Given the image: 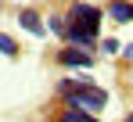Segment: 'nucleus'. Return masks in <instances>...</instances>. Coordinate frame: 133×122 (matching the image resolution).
<instances>
[{
    "label": "nucleus",
    "instance_id": "0eeeda50",
    "mask_svg": "<svg viewBox=\"0 0 133 122\" xmlns=\"http://www.w3.org/2000/svg\"><path fill=\"white\" fill-rule=\"evenodd\" d=\"M0 54H4V58H18V43L11 40L7 32H0Z\"/></svg>",
    "mask_w": 133,
    "mask_h": 122
},
{
    "label": "nucleus",
    "instance_id": "7ed1b4c3",
    "mask_svg": "<svg viewBox=\"0 0 133 122\" xmlns=\"http://www.w3.org/2000/svg\"><path fill=\"white\" fill-rule=\"evenodd\" d=\"M58 65L68 68V72H83V68H94L97 61H94V50H83V47L65 43V47H61V54H58Z\"/></svg>",
    "mask_w": 133,
    "mask_h": 122
},
{
    "label": "nucleus",
    "instance_id": "423d86ee",
    "mask_svg": "<svg viewBox=\"0 0 133 122\" xmlns=\"http://www.w3.org/2000/svg\"><path fill=\"white\" fill-rule=\"evenodd\" d=\"M104 15H111L119 25H126V22H133V0H108Z\"/></svg>",
    "mask_w": 133,
    "mask_h": 122
},
{
    "label": "nucleus",
    "instance_id": "f257e3e1",
    "mask_svg": "<svg viewBox=\"0 0 133 122\" xmlns=\"http://www.w3.org/2000/svg\"><path fill=\"white\" fill-rule=\"evenodd\" d=\"M65 104L68 108H79V111H90V115H101L104 104H108V93L97 83H83V86H76V90L65 93Z\"/></svg>",
    "mask_w": 133,
    "mask_h": 122
},
{
    "label": "nucleus",
    "instance_id": "f03ea898",
    "mask_svg": "<svg viewBox=\"0 0 133 122\" xmlns=\"http://www.w3.org/2000/svg\"><path fill=\"white\" fill-rule=\"evenodd\" d=\"M68 18L79 22V25H87L94 36H101V22H104V7H97V4H87V0H76L72 7H68Z\"/></svg>",
    "mask_w": 133,
    "mask_h": 122
},
{
    "label": "nucleus",
    "instance_id": "39448f33",
    "mask_svg": "<svg viewBox=\"0 0 133 122\" xmlns=\"http://www.w3.org/2000/svg\"><path fill=\"white\" fill-rule=\"evenodd\" d=\"M18 25H22L29 36H36V40L47 36V18L36 11V7H22V11H18Z\"/></svg>",
    "mask_w": 133,
    "mask_h": 122
},
{
    "label": "nucleus",
    "instance_id": "1a4fd4ad",
    "mask_svg": "<svg viewBox=\"0 0 133 122\" xmlns=\"http://www.w3.org/2000/svg\"><path fill=\"white\" fill-rule=\"evenodd\" d=\"M101 47H104V54H119V50H122V47H119V40H104Z\"/></svg>",
    "mask_w": 133,
    "mask_h": 122
},
{
    "label": "nucleus",
    "instance_id": "9d476101",
    "mask_svg": "<svg viewBox=\"0 0 133 122\" xmlns=\"http://www.w3.org/2000/svg\"><path fill=\"white\" fill-rule=\"evenodd\" d=\"M119 54H122V58H126V61H133V43H126V47H122Z\"/></svg>",
    "mask_w": 133,
    "mask_h": 122
},
{
    "label": "nucleus",
    "instance_id": "20e7f679",
    "mask_svg": "<svg viewBox=\"0 0 133 122\" xmlns=\"http://www.w3.org/2000/svg\"><path fill=\"white\" fill-rule=\"evenodd\" d=\"M61 40L72 43V47H83V50H94V47H97V36L90 32L87 25L72 22V18H65V32H61Z\"/></svg>",
    "mask_w": 133,
    "mask_h": 122
},
{
    "label": "nucleus",
    "instance_id": "6e6552de",
    "mask_svg": "<svg viewBox=\"0 0 133 122\" xmlns=\"http://www.w3.org/2000/svg\"><path fill=\"white\" fill-rule=\"evenodd\" d=\"M47 32L61 36V32H65V18H61V15H50V18H47Z\"/></svg>",
    "mask_w": 133,
    "mask_h": 122
},
{
    "label": "nucleus",
    "instance_id": "9b49d317",
    "mask_svg": "<svg viewBox=\"0 0 133 122\" xmlns=\"http://www.w3.org/2000/svg\"><path fill=\"white\" fill-rule=\"evenodd\" d=\"M122 122H133V111H130V115H126V119H122Z\"/></svg>",
    "mask_w": 133,
    "mask_h": 122
}]
</instances>
